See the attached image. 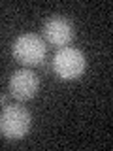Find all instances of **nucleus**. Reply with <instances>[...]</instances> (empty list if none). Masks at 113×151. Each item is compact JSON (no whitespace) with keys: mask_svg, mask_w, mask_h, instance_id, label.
I'll use <instances>...</instances> for the list:
<instances>
[{"mask_svg":"<svg viewBox=\"0 0 113 151\" xmlns=\"http://www.w3.org/2000/svg\"><path fill=\"white\" fill-rule=\"evenodd\" d=\"M85 55L75 47H60L53 59V70L62 79H75L85 72Z\"/></svg>","mask_w":113,"mask_h":151,"instance_id":"3","label":"nucleus"},{"mask_svg":"<svg viewBox=\"0 0 113 151\" xmlns=\"http://www.w3.org/2000/svg\"><path fill=\"white\" fill-rule=\"evenodd\" d=\"M32 127V115L26 108L8 102L0 111V134L8 140H21Z\"/></svg>","mask_w":113,"mask_h":151,"instance_id":"1","label":"nucleus"},{"mask_svg":"<svg viewBox=\"0 0 113 151\" xmlns=\"http://www.w3.org/2000/svg\"><path fill=\"white\" fill-rule=\"evenodd\" d=\"M0 104H8V94H0Z\"/></svg>","mask_w":113,"mask_h":151,"instance_id":"6","label":"nucleus"},{"mask_svg":"<svg viewBox=\"0 0 113 151\" xmlns=\"http://www.w3.org/2000/svg\"><path fill=\"white\" fill-rule=\"evenodd\" d=\"M44 36L49 44L66 47L68 44H72V40L75 38L74 25L62 15H53L44 23Z\"/></svg>","mask_w":113,"mask_h":151,"instance_id":"4","label":"nucleus"},{"mask_svg":"<svg viewBox=\"0 0 113 151\" xmlns=\"http://www.w3.org/2000/svg\"><path fill=\"white\" fill-rule=\"evenodd\" d=\"M38 87H40L38 76L28 68L17 70L9 78V94L17 100H30L38 93Z\"/></svg>","mask_w":113,"mask_h":151,"instance_id":"5","label":"nucleus"},{"mask_svg":"<svg viewBox=\"0 0 113 151\" xmlns=\"http://www.w3.org/2000/svg\"><path fill=\"white\" fill-rule=\"evenodd\" d=\"M45 42L36 34H21L13 42V57L25 66H38L45 59Z\"/></svg>","mask_w":113,"mask_h":151,"instance_id":"2","label":"nucleus"}]
</instances>
